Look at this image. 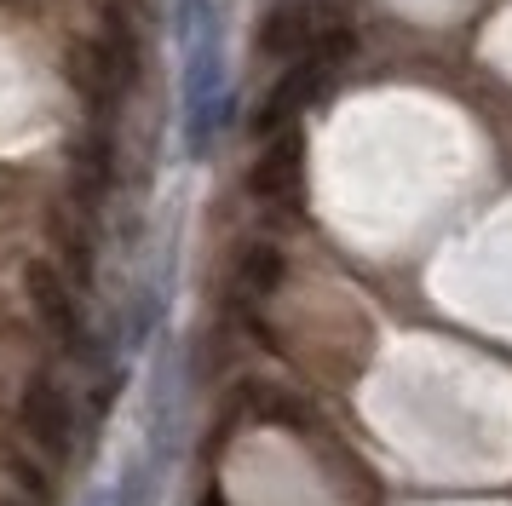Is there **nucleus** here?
Segmentation results:
<instances>
[{"instance_id":"1","label":"nucleus","mask_w":512,"mask_h":506,"mask_svg":"<svg viewBox=\"0 0 512 506\" xmlns=\"http://www.w3.org/2000/svg\"><path fill=\"white\" fill-rule=\"evenodd\" d=\"M179 110H185V150L202 161L213 150V133L231 121V92H225V46H219V12H213V18L185 41V87H179Z\"/></svg>"},{"instance_id":"2","label":"nucleus","mask_w":512,"mask_h":506,"mask_svg":"<svg viewBox=\"0 0 512 506\" xmlns=\"http://www.w3.org/2000/svg\"><path fill=\"white\" fill-rule=\"evenodd\" d=\"M328 81H334V64L311 58V52L294 58V64H282V75L271 81V92L259 98V110H254V138H271V133L300 127V115L328 92Z\"/></svg>"},{"instance_id":"3","label":"nucleus","mask_w":512,"mask_h":506,"mask_svg":"<svg viewBox=\"0 0 512 506\" xmlns=\"http://www.w3.org/2000/svg\"><path fill=\"white\" fill-rule=\"evenodd\" d=\"M248 190L265 207H282V213H300L305 207V133L300 127L259 138V156L248 167Z\"/></svg>"},{"instance_id":"4","label":"nucleus","mask_w":512,"mask_h":506,"mask_svg":"<svg viewBox=\"0 0 512 506\" xmlns=\"http://www.w3.org/2000/svg\"><path fill=\"white\" fill-rule=\"evenodd\" d=\"M24 299L35 322L47 328L64 351H87V322H81V299H75V282L52 259H29L24 265Z\"/></svg>"},{"instance_id":"5","label":"nucleus","mask_w":512,"mask_h":506,"mask_svg":"<svg viewBox=\"0 0 512 506\" xmlns=\"http://www.w3.org/2000/svg\"><path fill=\"white\" fill-rule=\"evenodd\" d=\"M64 75H70V92L87 104L93 127H110L116 104L127 98V75L116 69V58L104 52L98 35H81V41L64 46Z\"/></svg>"},{"instance_id":"6","label":"nucleus","mask_w":512,"mask_h":506,"mask_svg":"<svg viewBox=\"0 0 512 506\" xmlns=\"http://www.w3.org/2000/svg\"><path fill=\"white\" fill-rule=\"evenodd\" d=\"M18 420H24V437L52 460V466H64L75 455V409L64 386L52 380V374H35L18 397Z\"/></svg>"},{"instance_id":"7","label":"nucleus","mask_w":512,"mask_h":506,"mask_svg":"<svg viewBox=\"0 0 512 506\" xmlns=\"http://www.w3.org/2000/svg\"><path fill=\"white\" fill-rule=\"evenodd\" d=\"M311 29H317V0H282L254 23V52L271 64H294L311 46Z\"/></svg>"},{"instance_id":"8","label":"nucleus","mask_w":512,"mask_h":506,"mask_svg":"<svg viewBox=\"0 0 512 506\" xmlns=\"http://www.w3.org/2000/svg\"><path fill=\"white\" fill-rule=\"evenodd\" d=\"M282 282H288V253L271 236H259V242H248V248L236 253V299L248 311L265 305L271 294H282Z\"/></svg>"},{"instance_id":"9","label":"nucleus","mask_w":512,"mask_h":506,"mask_svg":"<svg viewBox=\"0 0 512 506\" xmlns=\"http://www.w3.org/2000/svg\"><path fill=\"white\" fill-rule=\"evenodd\" d=\"M52 242L64 253V265H70V282H93V242H87V230H81V219H75L70 207H58Z\"/></svg>"},{"instance_id":"10","label":"nucleus","mask_w":512,"mask_h":506,"mask_svg":"<svg viewBox=\"0 0 512 506\" xmlns=\"http://www.w3.org/2000/svg\"><path fill=\"white\" fill-rule=\"evenodd\" d=\"M98 41H104V52L116 58L121 75H127V87H133V75H139V35H133V23H127V12H121V6H110V12H104Z\"/></svg>"},{"instance_id":"11","label":"nucleus","mask_w":512,"mask_h":506,"mask_svg":"<svg viewBox=\"0 0 512 506\" xmlns=\"http://www.w3.org/2000/svg\"><path fill=\"white\" fill-rule=\"evenodd\" d=\"M213 12H219L213 0H173V29H179V41H190V35L213 18Z\"/></svg>"},{"instance_id":"12","label":"nucleus","mask_w":512,"mask_h":506,"mask_svg":"<svg viewBox=\"0 0 512 506\" xmlns=\"http://www.w3.org/2000/svg\"><path fill=\"white\" fill-rule=\"evenodd\" d=\"M196 506H231V501H225V489H219V483H208V489H202V501H196Z\"/></svg>"}]
</instances>
